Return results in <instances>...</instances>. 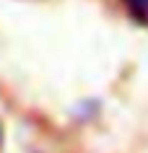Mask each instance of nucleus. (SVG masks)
Masks as SVG:
<instances>
[{"mask_svg": "<svg viewBox=\"0 0 148 153\" xmlns=\"http://www.w3.org/2000/svg\"><path fill=\"white\" fill-rule=\"evenodd\" d=\"M122 3L140 26H148V0H122Z\"/></svg>", "mask_w": 148, "mask_h": 153, "instance_id": "f257e3e1", "label": "nucleus"}, {"mask_svg": "<svg viewBox=\"0 0 148 153\" xmlns=\"http://www.w3.org/2000/svg\"><path fill=\"white\" fill-rule=\"evenodd\" d=\"M0 143H3V127H0Z\"/></svg>", "mask_w": 148, "mask_h": 153, "instance_id": "f03ea898", "label": "nucleus"}]
</instances>
